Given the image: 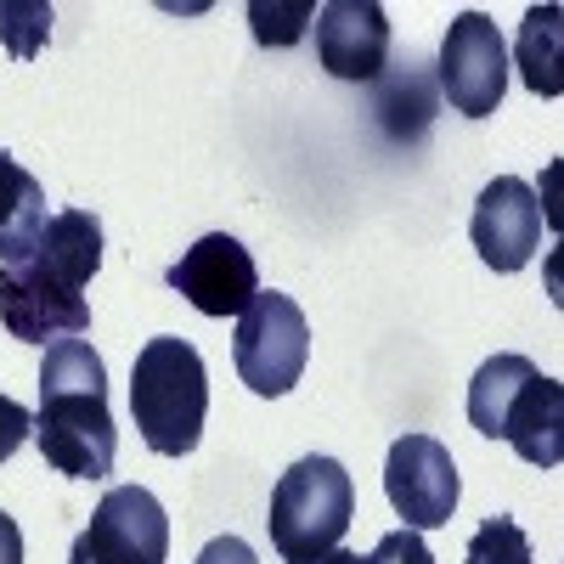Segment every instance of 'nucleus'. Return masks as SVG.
<instances>
[{
    "instance_id": "nucleus-12",
    "label": "nucleus",
    "mask_w": 564,
    "mask_h": 564,
    "mask_svg": "<svg viewBox=\"0 0 564 564\" xmlns=\"http://www.w3.org/2000/svg\"><path fill=\"white\" fill-rule=\"evenodd\" d=\"M497 441H508L513 452H520L525 463H536V468H558V457H564V390H558V379L531 372L525 390L508 401Z\"/></svg>"
},
{
    "instance_id": "nucleus-26",
    "label": "nucleus",
    "mask_w": 564,
    "mask_h": 564,
    "mask_svg": "<svg viewBox=\"0 0 564 564\" xmlns=\"http://www.w3.org/2000/svg\"><path fill=\"white\" fill-rule=\"evenodd\" d=\"M311 564H367V558L350 553V547H334V553H322V558H311Z\"/></svg>"
},
{
    "instance_id": "nucleus-8",
    "label": "nucleus",
    "mask_w": 564,
    "mask_h": 564,
    "mask_svg": "<svg viewBox=\"0 0 564 564\" xmlns=\"http://www.w3.org/2000/svg\"><path fill=\"white\" fill-rule=\"evenodd\" d=\"M0 322H7V334L23 339V345H57V339L85 334L90 305H85L79 289H68L52 271L23 260V265H0Z\"/></svg>"
},
{
    "instance_id": "nucleus-10",
    "label": "nucleus",
    "mask_w": 564,
    "mask_h": 564,
    "mask_svg": "<svg viewBox=\"0 0 564 564\" xmlns=\"http://www.w3.org/2000/svg\"><path fill=\"white\" fill-rule=\"evenodd\" d=\"M468 238H475V249H480V260L491 271L531 265V254L542 249V198L520 175H497L480 193V204H475Z\"/></svg>"
},
{
    "instance_id": "nucleus-11",
    "label": "nucleus",
    "mask_w": 564,
    "mask_h": 564,
    "mask_svg": "<svg viewBox=\"0 0 564 564\" xmlns=\"http://www.w3.org/2000/svg\"><path fill=\"white\" fill-rule=\"evenodd\" d=\"M316 57L334 79H384L390 18L379 0H327L316 12Z\"/></svg>"
},
{
    "instance_id": "nucleus-6",
    "label": "nucleus",
    "mask_w": 564,
    "mask_h": 564,
    "mask_svg": "<svg viewBox=\"0 0 564 564\" xmlns=\"http://www.w3.org/2000/svg\"><path fill=\"white\" fill-rule=\"evenodd\" d=\"M170 558V513L153 491L119 486L90 513V531L74 542L68 564H164Z\"/></svg>"
},
{
    "instance_id": "nucleus-2",
    "label": "nucleus",
    "mask_w": 564,
    "mask_h": 564,
    "mask_svg": "<svg viewBox=\"0 0 564 564\" xmlns=\"http://www.w3.org/2000/svg\"><path fill=\"white\" fill-rule=\"evenodd\" d=\"M356 520V486L345 463L334 457H300L271 491V547L289 564H311L334 553Z\"/></svg>"
},
{
    "instance_id": "nucleus-13",
    "label": "nucleus",
    "mask_w": 564,
    "mask_h": 564,
    "mask_svg": "<svg viewBox=\"0 0 564 564\" xmlns=\"http://www.w3.org/2000/svg\"><path fill=\"white\" fill-rule=\"evenodd\" d=\"M29 260L40 271H52L57 282H68V289H85V282L97 276V265H102V220L85 215V209L52 215L45 231H40V249Z\"/></svg>"
},
{
    "instance_id": "nucleus-20",
    "label": "nucleus",
    "mask_w": 564,
    "mask_h": 564,
    "mask_svg": "<svg viewBox=\"0 0 564 564\" xmlns=\"http://www.w3.org/2000/svg\"><path fill=\"white\" fill-rule=\"evenodd\" d=\"M463 564H536V553H531V536L513 525L508 513H491V520L468 536Z\"/></svg>"
},
{
    "instance_id": "nucleus-4",
    "label": "nucleus",
    "mask_w": 564,
    "mask_h": 564,
    "mask_svg": "<svg viewBox=\"0 0 564 564\" xmlns=\"http://www.w3.org/2000/svg\"><path fill=\"white\" fill-rule=\"evenodd\" d=\"M34 441L45 463L68 480H108L119 457V430L108 395H40Z\"/></svg>"
},
{
    "instance_id": "nucleus-19",
    "label": "nucleus",
    "mask_w": 564,
    "mask_h": 564,
    "mask_svg": "<svg viewBox=\"0 0 564 564\" xmlns=\"http://www.w3.org/2000/svg\"><path fill=\"white\" fill-rule=\"evenodd\" d=\"M45 40H52V7L45 0H0V45L18 63L40 57Z\"/></svg>"
},
{
    "instance_id": "nucleus-17",
    "label": "nucleus",
    "mask_w": 564,
    "mask_h": 564,
    "mask_svg": "<svg viewBox=\"0 0 564 564\" xmlns=\"http://www.w3.org/2000/svg\"><path fill=\"white\" fill-rule=\"evenodd\" d=\"M40 395H108V367L85 339L45 345L40 361Z\"/></svg>"
},
{
    "instance_id": "nucleus-25",
    "label": "nucleus",
    "mask_w": 564,
    "mask_h": 564,
    "mask_svg": "<svg viewBox=\"0 0 564 564\" xmlns=\"http://www.w3.org/2000/svg\"><path fill=\"white\" fill-rule=\"evenodd\" d=\"M0 564H23V531L12 513H0Z\"/></svg>"
},
{
    "instance_id": "nucleus-14",
    "label": "nucleus",
    "mask_w": 564,
    "mask_h": 564,
    "mask_svg": "<svg viewBox=\"0 0 564 564\" xmlns=\"http://www.w3.org/2000/svg\"><path fill=\"white\" fill-rule=\"evenodd\" d=\"M45 231V193L40 181L0 148V265H23Z\"/></svg>"
},
{
    "instance_id": "nucleus-15",
    "label": "nucleus",
    "mask_w": 564,
    "mask_h": 564,
    "mask_svg": "<svg viewBox=\"0 0 564 564\" xmlns=\"http://www.w3.org/2000/svg\"><path fill=\"white\" fill-rule=\"evenodd\" d=\"M531 361L525 356H491L480 372H475V384H468V423H475L480 435H502V412H508V401L525 390V379H531Z\"/></svg>"
},
{
    "instance_id": "nucleus-7",
    "label": "nucleus",
    "mask_w": 564,
    "mask_h": 564,
    "mask_svg": "<svg viewBox=\"0 0 564 564\" xmlns=\"http://www.w3.org/2000/svg\"><path fill=\"white\" fill-rule=\"evenodd\" d=\"M384 497H390V508L406 520V531L452 525V508H457V497H463V480H457L452 452H446L435 435H401V441L390 446V463H384Z\"/></svg>"
},
{
    "instance_id": "nucleus-23",
    "label": "nucleus",
    "mask_w": 564,
    "mask_h": 564,
    "mask_svg": "<svg viewBox=\"0 0 564 564\" xmlns=\"http://www.w3.org/2000/svg\"><path fill=\"white\" fill-rule=\"evenodd\" d=\"M34 435V417L18 406V401H7V395H0V463H7V457H18V446Z\"/></svg>"
},
{
    "instance_id": "nucleus-22",
    "label": "nucleus",
    "mask_w": 564,
    "mask_h": 564,
    "mask_svg": "<svg viewBox=\"0 0 564 564\" xmlns=\"http://www.w3.org/2000/svg\"><path fill=\"white\" fill-rule=\"evenodd\" d=\"M367 564H435V553L423 547L417 531H390L379 547L367 553Z\"/></svg>"
},
{
    "instance_id": "nucleus-18",
    "label": "nucleus",
    "mask_w": 564,
    "mask_h": 564,
    "mask_svg": "<svg viewBox=\"0 0 564 564\" xmlns=\"http://www.w3.org/2000/svg\"><path fill=\"white\" fill-rule=\"evenodd\" d=\"M372 113L384 119V130L395 141H417L423 130H430V119H435V85H430V74H417V68L390 74L379 85V108H372Z\"/></svg>"
},
{
    "instance_id": "nucleus-3",
    "label": "nucleus",
    "mask_w": 564,
    "mask_h": 564,
    "mask_svg": "<svg viewBox=\"0 0 564 564\" xmlns=\"http://www.w3.org/2000/svg\"><path fill=\"white\" fill-rule=\"evenodd\" d=\"M243 384L254 395H289L311 361V322L289 294H254L249 311L238 316V339H231Z\"/></svg>"
},
{
    "instance_id": "nucleus-24",
    "label": "nucleus",
    "mask_w": 564,
    "mask_h": 564,
    "mask_svg": "<svg viewBox=\"0 0 564 564\" xmlns=\"http://www.w3.org/2000/svg\"><path fill=\"white\" fill-rule=\"evenodd\" d=\"M198 564H254V547H249L243 536H215V542L198 553Z\"/></svg>"
},
{
    "instance_id": "nucleus-16",
    "label": "nucleus",
    "mask_w": 564,
    "mask_h": 564,
    "mask_svg": "<svg viewBox=\"0 0 564 564\" xmlns=\"http://www.w3.org/2000/svg\"><path fill=\"white\" fill-rule=\"evenodd\" d=\"M558 7H531L525 23H520V45H513V57H520V79L536 90V97H558L564 90V74H558Z\"/></svg>"
},
{
    "instance_id": "nucleus-21",
    "label": "nucleus",
    "mask_w": 564,
    "mask_h": 564,
    "mask_svg": "<svg viewBox=\"0 0 564 564\" xmlns=\"http://www.w3.org/2000/svg\"><path fill=\"white\" fill-rule=\"evenodd\" d=\"M249 23H254V40L260 45H294L305 34V23H316V7L311 0H254L249 7Z\"/></svg>"
},
{
    "instance_id": "nucleus-9",
    "label": "nucleus",
    "mask_w": 564,
    "mask_h": 564,
    "mask_svg": "<svg viewBox=\"0 0 564 564\" xmlns=\"http://www.w3.org/2000/svg\"><path fill=\"white\" fill-rule=\"evenodd\" d=\"M170 289L204 316H243L249 300L260 294V271L231 231H209L170 265Z\"/></svg>"
},
{
    "instance_id": "nucleus-5",
    "label": "nucleus",
    "mask_w": 564,
    "mask_h": 564,
    "mask_svg": "<svg viewBox=\"0 0 564 564\" xmlns=\"http://www.w3.org/2000/svg\"><path fill=\"white\" fill-rule=\"evenodd\" d=\"M508 90V45L486 12H457L441 40V97L463 119H491Z\"/></svg>"
},
{
    "instance_id": "nucleus-1",
    "label": "nucleus",
    "mask_w": 564,
    "mask_h": 564,
    "mask_svg": "<svg viewBox=\"0 0 564 564\" xmlns=\"http://www.w3.org/2000/svg\"><path fill=\"white\" fill-rule=\"evenodd\" d=\"M130 417L159 457H186L198 446L204 417H209V372H204V356L186 339L164 334L135 350Z\"/></svg>"
}]
</instances>
